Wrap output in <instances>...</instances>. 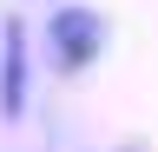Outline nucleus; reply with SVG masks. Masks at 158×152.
Here are the masks:
<instances>
[{"label":"nucleus","instance_id":"1","mask_svg":"<svg viewBox=\"0 0 158 152\" xmlns=\"http://www.w3.org/2000/svg\"><path fill=\"white\" fill-rule=\"evenodd\" d=\"M46 53H53V66L59 73H86L99 66V53H106V20H99V7H59L46 13Z\"/></svg>","mask_w":158,"mask_h":152},{"label":"nucleus","instance_id":"2","mask_svg":"<svg viewBox=\"0 0 158 152\" xmlns=\"http://www.w3.org/2000/svg\"><path fill=\"white\" fill-rule=\"evenodd\" d=\"M33 99V46H27V20L0 27V119L20 126Z\"/></svg>","mask_w":158,"mask_h":152}]
</instances>
